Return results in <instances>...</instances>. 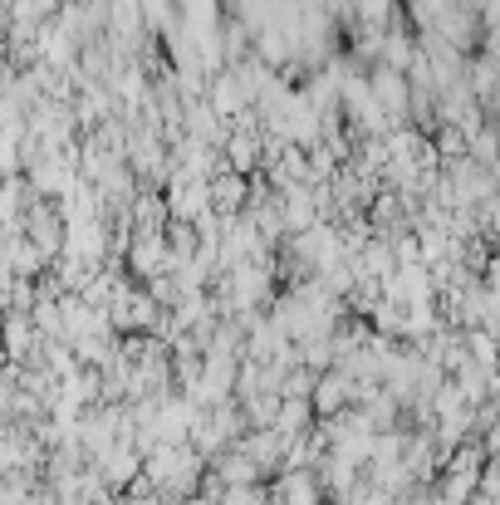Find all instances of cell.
I'll use <instances>...</instances> for the list:
<instances>
[{"label": "cell", "mask_w": 500, "mask_h": 505, "mask_svg": "<svg viewBox=\"0 0 500 505\" xmlns=\"http://www.w3.org/2000/svg\"><path fill=\"white\" fill-rule=\"evenodd\" d=\"M211 207L221 211V216H236L240 207H250V177H240V172H216L211 177Z\"/></svg>", "instance_id": "6da1fadb"}, {"label": "cell", "mask_w": 500, "mask_h": 505, "mask_svg": "<svg viewBox=\"0 0 500 505\" xmlns=\"http://www.w3.org/2000/svg\"><path fill=\"white\" fill-rule=\"evenodd\" d=\"M167 266H172V246H162V236H142L138 246H132V270L138 275H162Z\"/></svg>", "instance_id": "7a4b0ae2"}, {"label": "cell", "mask_w": 500, "mask_h": 505, "mask_svg": "<svg viewBox=\"0 0 500 505\" xmlns=\"http://www.w3.org/2000/svg\"><path fill=\"white\" fill-rule=\"evenodd\" d=\"M30 177H34V187H40L44 197H50V191L59 197V191L74 187V172H69V162H64V158H54V152H44V158L34 162V172H30Z\"/></svg>", "instance_id": "3957f363"}, {"label": "cell", "mask_w": 500, "mask_h": 505, "mask_svg": "<svg viewBox=\"0 0 500 505\" xmlns=\"http://www.w3.org/2000/svg\"><path fill=\"white\" fill-rule=\"evenodd\" d=\"M344 393H348V378L334 373V378H324L319 388H314V407H319V413H338V407H344Z\"/></svg>", "instance_id": "277c9868"}, {"label": "cell", "mask_w": 500, "mask_h": 505, "mask_svg": "<svg viewBox=\"0 0 500 505\" xmlns=\"http://www.w3.org/2000/svg\"><path fill=\"white\" fill-rule=\"evenodd\" d=\"M5 344L15 348V354H25V348H30V319H10V329H5Z\"/></svg>", "instance_id": "5b68a950"}, {"label": "cell", "mask_w": 500, "mask_h": 505, "mask_svg": "<svg viewBox=\"0 0 500 505\" xmlns=\"http://www.w3.org/2000/svg\"><path fill=\"white\" fill-rule=\"evenodd\" d=\"M142 505H152V500H142Z\"/></svg>", "instance_id": "8992f818"}]
</instances>
